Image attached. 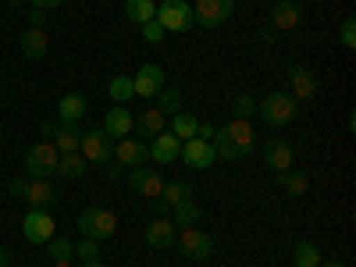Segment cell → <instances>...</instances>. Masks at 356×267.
Returning a JSON list of instances; mask_svg holds the SVG:
<instances>
[{
	"instance_id": "6da1fadb",
	"label": "cell",
	"mask_w": 356,
	"mask_h": 267,
	"mask_svg": "<svg viewBox=\"0 0 356 267\" xmlns=\"http://www.w3.org/2000/svg\"><path fill=\"white\" fill-rule=\"evenodd\" d=\"M211 146H214V154L225 157V161H243L253 154V146H257V132L250 122H243V118H232L228 125L214 129L211 136Z\"/></svg>"
},
{
	"instance_id": "7a4b0ae2",
	"label": "cell",
	"mask_w": 356,
	"mask_h": 267,
	"mask_svg": "<svg viewBox=\"0 0 356 267\" xmlns=\"http://www.w3.org/2000/svg\"><path fill=\"white\" fill-rule=\"evenodd\" d=\"M257 114H260L271 129H282V125H289L292 118L300 114V100H296L292 93H282V89H275V93H267L264 100H257Z\"/></svg>"
},
{
	"instance_id": "3957f363",
	"label": "cell",
	"mask_w": 356,
	"mask_h": 267,
	"mask_svg": "<svg viewBox=\"0 0 356 267\" xmlns=\"http://www.w3.org/2000/svg\"><path fill=\"white\" fill-rule=\"evenodd\" d=\"M57 161H61L57 146L50 139H43V143H36V146H29V150H25V164L22 168H25L29 178H50L57 171Z\"/></svg>"
},
{
	"instance_id": "277c9868",
	"label": "cell",
	"mask_w": 356,
	"mask_h": 267,
	"mask_svg": "<svg viewBox=\"0 0 356 267\" xmlns=\"http://www.w3.org/2000/svg\"><path fill=\"white\" fill-rule=\"evenodd\" d=\"M154 22L164 25V33H189V29L196 25L193 22V8L186 4V0H164V4H157Z\"/></svg>"
},
{
	"instance_id": "5b68a950",
	"label": "cell",
	"mask_w": 356,
	"mask_h": 267,
	"mask_svg": "<svg viewBox=\"0 0 356 267\" xmlns=\"http://www.w3.org/2000/svg\"><path fill=\"white\" fill-rule=\"evenodd\" d=\"M114 228H118V218L111 211H100V207H86L79 214V232L86 239H111Z\"/></svg>"
},
{
	"instance_id": "8992f818",
	"label": "cell",
	"mask_w": 356,
	"mask_h": 267,
	"mask_svg": "<svg viewBox=\"0 0 356 267\" xmlns=\"http://www.w3.org/2000/svg\"><path fill=\"white\" fill-rule=\"evenodd\" d=\"M54 228H57V221L50 218V211H29L22 218V235L33 246H47L54 239Z\"/></svg>"
},
{
	"instance_id": "52a82bcc",
	"label": "cell",
	"mask_w": 356,
	"mask_h": 267,
	"mask_svg": "<svg viewBox=\"0 0 356 267\" xmlns=\"http://www.w3.org/2000/svg\"><path fill=\"white\" fill-rule=\"evenodd\" d=\"M175 246H178V253H182L186 260H211V253H214V239L207 232H200V228H182V235L175 239Z\"/></svg>"
},
{
	"instance_id": "ba28073f",
	"label": "cell",
	"mask_w": 356,
	"mask_h": 267,
	"mask_svg": "<svg viewBox=\"0 0 356 267\" xmlns=\"http://www.w3.org/2000/svg\"><path fill=\"white\" fill-rule=\"evenodd\" d=\"M79 154L86 157V164H107L114 161V139L104 136V129H93V132H82V146H79Z\"/></svg>"
},
{
	"instance_id": "9c48e42d",
	"label": "cell",
	"mask_w": 356,
	"mask_h": 267,
	"mask_svg": "<svg viewBox=\"0 0 356 267\" xmlns=\"http://www.w3.org/2000/svg\"><path fill=\"white\" fill-rule=\"evenodd\" d=\"M232 8H235V0H196L193 22L203 25V29H218L232 18Z\"/></svg>"
},
{
	"instance_id": "30bf717a",
	"label": "cell",
	"mask_w": 356,
	"mask_h": 267,
	"mask_svg": "<svg viewBox=\"0 0 356 267\" xmlns=\"http://www.w3.org/2000/svg\"><path fill=\"white\" fill-rule=\"evenodd\" d=\"M125 175H129V186H132V193H139V196H146V200H157V196H161V189H164V178H161V171H157V168H150V164L129 168Z\"/></svg>"
},
{
	"instance_id": "8fae6325",
	"label": "cell",
	"mask_w": 356,
	"mask_h": 267,
	"mask_svg": "<svg viewBox=\"0 0 356 267\" xmlns=\"http://www.w3.org/2000/svg\"><path fill=\"white\" fill-rule=\"evenodd\" d=\"M33 211H50V207L57 203V189L50 186V178H29V182L22 186V196Z\"/></svg>"
},
{
	"instance_id": "7c38bea8",
	"label": "cell",
	"mask_w": 356,
	"mask_h": 267,
	"mask_svg": "<svg viewBox=\"0 0 356 267\" xmlns=\"http://www.w3.org/2000/svg\"><path fill=\"white\" fill-rule=\"evenodd\" d=\"M43 136L57 146V154H79L82 146V132L72 122H57V125H43Z\"/></svg>"
},
{
	"instance_id": "4fadbf2b",
	"label": "cell",
	"mask_w": 356,
	"mask_h": 267,
	"mask_svg": "<svg viewBox=\"0 0 356 267\" xmlns=\"http://www.w3.org/2000/svg\"><path fill=\"white\" fill-rule=\"evenodd\" d=\"M186 161V168H193V171H207L214 161H218V154H214V146H211V139H189V143H182V154H178Z\"/></svg>"
},
{
	"instance_id": "5bb4252c",
	"label": "cell",
	"mask_w": 356,
	"mask_h": 267,
	"mask_svg": "<svg viewBox=\"0 0 356 267\" xmlns=\"http://www.w3.org/2000/svg\"><path fill=\"white\" fill-rule=\"evenodd\" d=\"M114 161L122 164L125 171H129V168H139V164L150 161V146H146L143 139H136V136L118 139V143H114Z\"/></svg>"
},
{
	"instance_id": "9a60e30c",
	"label": "cell",
	"mask_w": 356,
	"mask_h": 267,
	"mask_svg": "<svg viewBox=\"0 0 356 267\" xmlns=\"http://www.w3.org/2000/svg\"><path fill=\"white\" fill-rule=\"evenodd\" d=\"M132 89H136V97L154 100L161 89H164V68H161V65H143V68L132 75Z\"/></svg>"
},
{
	"instance_id": "2e32d148",
	"label": "cell",
	"mask_w": 356,
	"mask_h": 267,
	"mask_svg": "<svg viewBox=\"0 0 356 267\" xmlns=\"http://www.w3.org/2000/svg\"><path fill=\"white\" fill-rule=\"evenodd\" d=\"M264 164L271 168V171H278V175H285V171L296 164V157H292V146H289L285 139L271 136V139L264 143Z\"/></svg>"
},
{
	"instance_id": "e0dca14e",
	"label": "cell",
	"mask_w": 356,
	"mask_h": 267,
	"mask_svg": "<svg viewBox=\"0 0 356 267\" xmlns=\"http://www.w3.org/2000/svg\"><path fill=\"white\" fill-rule=\"evenodd\" d=\"M289 82H292V97L296 100H314L317 89H321V79L310 68H303V65H289Z\"/></svg>"
},
{
	"instance_id": "ac0fdd59",
	"label": "cell",
	"mask_w": 356,
	"mask_h": 267,
	"mask_svg": "<svg viewBox=\"0 0 356 267\" xmlns=\"http://www.w3.org/2000/svg\"><path fill=\"white\" fill-rule=\"evenodd\" d=\"M178 154H182V139H175L168 129L154 136V143H150V161L154 164H175Z\"/></svg>"
},
{
	"instance_id": "d6986e66",
	"label": "cell",
	"mask_w": 356,
	"mask_h": 267,
	"mask_svg": "<svg viewBox=\"0 0 356 267\" xmlns=\"http://www.w3.org/2000/svg\"><path fill=\"white\" fill-rule=\"evenodd\" d=\"M300 22H303V8L296 4V0H278L271 8V29L275 33H289V29H296Z\"/></svg>"
},
{
	"instance_id": "ffe728a7",
	"label": "cell",
	"mask_w": 356,
	"mask_h": 267,
	"mask_svg": "<svg viewBox=\"0 0 356 267\" xmlns=\"http://www.w3.org/2000/svg\"><path fill=\"white\" fill-rule=\"evenodd\" d=\"M100 129H104V136L114 139V143H118V139H129V136H132V114H129L122 104H118V107L107 111V118H104Z\"/></svg>"
},
{
	"instance_id": "44dd1931",
	"label": "cell",
	"mask_w": 356,
	"mask_h": 267,
	"mask_svg": "<svg viewBox=\"0 0 356 267\" xmlns=\"http://www.w3.org/2000/svg\"><path fill=\"white\" fill-rule=\"evenodd\" d=\"M143 235H146V243H150L154 250H171V246H175V239H178L175 221H168V218H157V221H150Z\"/></svg>"
},
{
	"instance_id": "7402d4cb",
	"label": "cell",
	"mask_w": 356,
	"mask_h": 267,
	"mask_svg": "<svg viewBox=\"0 0 356 267\" xmlns=\"http://www.w3.org/2000/svg\"><path fill=\"white\" fill-rule=\"evenodd\" d=\"M18 47H22V54L29 57V61H40V57L50 50V36L43 33V29H22Z\"/></svg>"
},
{
	"instance_id": "603a6c76",
	"label": "cell",
	"mask_w": 356,
	"mask_h": 267,
	"mask_svg": "<svg viewBox=\"0 0 356 267\" xmlns=\"http://www.w3.org/2000/svg\"><path fill=\"white\" fill-rule=\"evenodd\" d=\"M164 122H168V118L157 111V107H146L139 118H132V136L139 139V136H157V132H164Z\"/></svg>"
},
{
	"instance_id": "cb8c5ba5",
	"label": "cell",
	"mask_w": 356,
	"mask_h": 267,
	"mask_svg": "<svg viewBox=\"0 0 356 267\" xmlns=\"http://www.w3.org/2000/svg\"><path fill=\"white\" fill-rule=\"evenodd\" d=\"M175 139H182V143H189V139H196L200 136V118L196 114H189V111H178V114H171V129H168Z\"/></svg>"
},
{
	"instance_id": "d4e9b609",
	"label": "cell",
	"mask_w": 356,
	"mask_h": 267,
	"mask_svg": "<svg viewBox=\"0 0 356 267\" xmlns=\"http://www.w3.org/2000/svg\"><path fill=\"white\" fill-rule=\"evenodd\" d=\"M57 118H61V122L79 125L82 118H86V97L82 93H65L61 100H57Z\"/></svg>"
},
{
	"instance_id": "484cf974",
	"label": "cell",
	"mask_w": 356,
	"mask_h": 267,
	"mask_svg": "<svg viewBox=\"0 0 356 267\" xmlns=\"http://www.w3.org/2000/svg\"><path fill=\"white\" fill-rule=\"evenodd\" d=\"M86 157L82 154H61V161H57V171L54 175H61V178H68V182H79V178L86 175Z\"/></svg>"
},
{
	"instance_id": "4316f807",
	"label": "cell",
	"mask_w": 356,
	"mask_h": 267,
	"mask_svg": "<svg viewBox=\"0 0 356 267\" xmlns=\"http://www.w3.org/2000/svg\"><path fill=\"white\" fill-rule=\"evenodd\" d=\"M307 186H310L307 171H296V168H289V171L282 175V189H285V196H289V200H300V196L307 193Z\"/></svg>"
},
{
	"instance_id": "83f0119b",
	"label": "cell",
	"mask_w": 356,
	"mask_h": 267,
	"mask_svg": "<svg viewBox=\"0 0 356 267\" xmlns=\"http://www.w3.org/2000/svg\"><path fill=\"white\" fill-rule=\"evenodd\" d=\"M47 257H50V264H72L75 260V243L54 235V239L47 243Z\"/></svg>"
},
{
	"instance_id": "f1b7e54d",
	"label": "cell",
	"mask_w": 356,
	"mask_h": 267,
	"mask_svg": "<svg viewBox=\"0 0 356 267\" xmlns=\"http://www.w3.org/2000/svg\"><path fill=\"white\" fill-rule=\"evenodd\" d=\"M125 15H129V22L146 25V22H154L157 4H154V0H125Z\"/></svg>"
},
{
	"instance_id": "f546056e",
	"label": "cell",
	"mask_w": 356,
	"mask_h": 267,
	"mask_svg": "<svg viewBox=\"0 0 356 267\" xmlns=\"http://www.w3.org/2000/svg\"><path fill=\"white\" fill-rule=\"evenodd\" d=\"M107 97H111L114 104H129V100L136 97V89H132V75H114V79L107 82Z\"/></svg>"
},
{
	"instance_id": "4dcf8cb0",
	"label": "cell",
	"mask_w": 356,
	"mask_h": 267,
	"mask_svg": "<svg viewBox=\"0 0 356 267\" xmlns=\"http://www.w3.org/2000/svg\"><path fill=\"white\" fill-rule=\"evenodd\" d=\"M161 200L168 203V211H171V207H178V203L193 200V186H189V182H164V189H161Z\"/></svg>"
},
{
	"instance_id": "1f68e13d",
	"label": "cell",
	"mask_w": 356,
	"mask_h": 267,
	"mask_svg": "<svg viewBox=\"0 0 356 267\" xmlns=\"http://www.w3.org/2000/svg\"><path fill=\"white\" fill-rule=\"evenodd\" d=\"M171 218H175V225H182V228H196V221H200V207H196V200H186V203L171 207Z\"/></svg>"
},
{
	"instance_id": "d6a6232c",
	"label": "cell",
	"mask_w": 356,
	"mask_h": 267,
	"mask_svg": "<svg viewBox=\"0 0 356 267\" xmlns=\"http://www.w3.org/2000/svg\"><path fill=\"white\" fill-rule=\"evenodd\" d=\"M292 264H296V267H321L324 260H321V250L303 239L300 246H296V253H292Z\"/></svg>"
},
{
	"instance_id": "836d02e7",
	"label": "cell",
	"mask_w": 356,
	"mask_h": 267,
	"mask_svg": "<svg viewBox=\"0 0 356 267\" xmlns=\"http://www.w3.org/2000/svg\"><path fill=\"white\" fill-rule=\"evenodd\" d=\"M157 111L164 114V118H171V114H178V111H182V93H178V89L175 86H164L161 89V93H157Z\"/></svg>"
},
{
	"instance_id": "e575fe53",
	"label": "cell",
	"mask_w": 356,
	"mask_h": 267,
	"mask_svg": "<svg viewBox=\"0 0 356 267\" xmlns=\"http://www.w3.org/2000/svg\"><path fill=\"white\" fill-rule=\"evenodd\" d=\"M232 114H235V118H243V122H250V118L257 114V100H253L250 93L232 97Z\"/></svg>"
},
{
	"instance_id": "d590c367",
	"label": "cell",
	"mask_w": 356,
	"mask_h": 267,
	"mask_svg": "<svg viewBox=\"0 0 356 267\" xmlns=\"http://www.w3.org/2000/svg\"><path fill=\"white\" fill-rule=\"evenodd\" d=\"M75 257H79L82 264H97V260H100V239H82V243L75 246Z\"/></svg>"
},
{
	"instance_id": "8d00e7d4",
	"label": "cell",
	"mask_w": 356,
	"mask_h": 267,
	"mask_svg": "<svg viewBox=\"0 0 356 267\" xmlns=\"http://www.w3.org/2000/svg\"><path fill=\"white\" fill-rule=\"evenodd\" d=\"M339 47L342 50H356V18H342V25H339Z\"/></svg>"
},
{
	"instance_id": "74e56055",
	"label": "cell",
	"mask_w": 356,
	"mask_h": 267,
	"mask_svg": "<svg viewBox=\"0 0 356 267\" xmlns=\"http://www.w3.org/2000/svg\"><path fill=\"white\" fill-rule=\"evenodd\" d=\"M143 29V40L146 43H161L164 40V25L161 22H146V25H139Z\"/></svg>"
},
{
	"instance_id": "f35d334b",
	"label": "cell",
	"mask_w": 356,
	"mask_h": 267,
	"mask_svg": "<svg viewBox=\"0 0 356 267\" xmlns=\"http://www.w3.org/2000/svg\"><path fill=\"white\" fill-rule=\"evenodd\" d=\"M104 175L111 178V182H118V178H122V175H125V168H122V164H118V161H107V164H104Z\"/></svg>"
},
{
	"instance_id": "ab89813d",
	"label": "cell",
	"mask_w": 356,
	"mask_h": 267,
	"mask_svg": "<svg viewBox=\"0 0 356 267\" xmlns=\"http://www.w3.org/2000/svg\"><path fill=\"white\" fill-rule=\"evenodd\" d=\"M43 25H47V11L33 8V11H29V29H43Z\"/></svg>"
},
{
	"instance_id": "60d3db41",
	"label": "cell",
	"mask_w": 356,
	"mask_h": 267,
	"mask_svg": "<svg viewBox=\"0 0 356 267\" xmlns=\"http://www.w3.org/2000/svg\"><path fill=\"white\" fill-rule=\"evenodd\" d=\"M65 0H33V8H40V11H54V8H61Z\"/></svg>"
},
{
	"instance_id": "b9f144b4",
	"label": "cell",
	"mask_w": 356,
	"mask_h": 267,
	"mask_svg": "<svg viewBox=\"0 0 356 267\" xmlns=\"http://www.w3.org/2000/svg\"><path fill=\"white\" fill-rule=\"evenodd\" d=\"M214 136V125L211 122H200V139H211Z\"/></svg>"
},
{
	"instance_id": "7bdbcfd3",
	"label": "cell",
	"mask_w": 356,
	"mask_h": 267,
	"mask_svg": "<svg viewBox=\"0 0 356 267\" xmlns=\"http://www.w3.org/2000/svg\"><path fill=\"white\" fill-rule=\"evenodd\" d=\"M0 267H11V253L4 246H0Z\"/></svg>"
},
{
	"instance_id": "ee69618b",
	"label": "cell",
	"mask_w": 356,
	"mask_h": 267,
	"mask_svg": "<svg viewBox=\"0 0 356 267\" xmlns=\"http://www.w3.org/2000/svg\"><path fill=\"white\" fill-rule=\"evenodd\" d=\"M321 267H346V264H321Z\"/></svg>"
},
{
	"instance_id": "f6af8a7d",
	"label": "cell",
	"mask_w": 356,
	"mask_h": 267,
	"mask_svg": "<svg viewBox=\"0 0 356 267\" xmlns=\"http://www.w3.org/2000/svg\"><path fill=\"white\" fill-rule=\"evenodd\" d=\"M86 267H107V264H100V260H97V264H86Z\"/></svg>"
},
{
	"instance_id": "bcb514c9",
	"label": "cell",
	"mask_w": 356,
	"mask_h": 267,
	"mask_svg": "<svg viewBox=\"0 0 356 267\" xmlns=\"http://www.w3.org/2000/svg\"><path fill=\"white\" fill-rule=\"evenodd\" d=\"M50 267H72V264H50Z\"/></svg>"
},
{
	"instance_id": "7dc6e473",
	"label": "cell",
	"mask_w": 356,
	"mask_h": 267,
	"mask_svg": "<svg viewBox=\"0 0 356 267\" xmlns=\"http://www.w3.org/2000/svg\"><path fill=\"white\" fill-rule=\"evenodd\" d=\"M8 4H22V0H8Z\"/></svg>"
},
{
	"instance_id": "c3c4849f",
	"label": "cell",
	"mask_w": 356,
	"mask_h": 267,
	"mask_svg": "<svg viewBox=\"0 0 356 267\" xmlns=\"http://www.w3.org/2000/svg\"><path fill=\"white\" fill-rule=\"evenodd\" d=\"M0 235H4V232H0Z\"/></svg>"
},
{
	"instance_id": "681fc988",
	"label": "cell",
	"mask_w": 356,
	"mask_h": 267,
	"mask_svg": "<svg viewBox=\"0 0 356 267\" xmlns=\"http://www.w3.org/2000/svg\"><path fill=\"white\" fill-rule=\"evenodd\" d=\"M339 4H342V0H339Z\"/></svg>"
}]
</instances>
